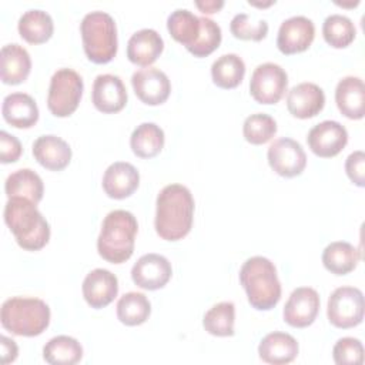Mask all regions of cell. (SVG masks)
Listing matches in <instances>:
<instances>
[{
    "label": "cell",
    "instance_id": "1",
    "mask_svg": "<svg viewBox=\"0 0 365 365\" xmlns=\"http://www.w3.org/2000/svg\"><path fill=\"white\" fill-rule=\"evenodd\" d=\"M194 198L182 184H168L157 195L155 231L167 241L185 237L192 225Z\"/></svg>",
    "mask_w": 365,
    "mask_h": 365
},
{
    "label": "cell",
    "instance_id": "2",
    "mask_svg": "<svg viewBox=\"0 0 365 365\" xmlns=\"http://www.w3.org/2000/svg\"><path fill=\"white\" fill-rule=\"evenodd\" d=\"M33 201L13 197L4 205V222L17 244L27 251L41 250L50 240V225Z\"/></svg>",
    "mask_w": 365,
    "mask_h": 365
},
{
    "label": "cell",
    "instance_id": "3",
    "mask_svg": "<svg viewBox=\"0 0 365 365\" xmlns=\"http://www.w3.org/2000/svg\"><path fill=\"white\" fill-rule=\"evenodd\" d=\"M240 282L248 302L259 311L274 308L281 298V282L274 262L262 255L248 258L240 269Z\"/></svg>",
    "mask_w": 365,
    "mask_h": 365
},
{
    "label": "cell",
    "instance_id": "4",
    "mask_svg": "<svg viewBox=\"0 0 365 365\" xmlns=\"http://www.w3.org/2000/svg\"><path fill=\"white\" fill-rule=\"evenodd\" d=\"M137 230V220L130 211H110L103 220L101 231L97 238L100 257L111 264H121L127 261L134 251Z\"/></svg>",
    "mask_w": 365,
    "mask_h": 365
},
{
    "label": "cell",
    "instance_id": "5",
    "mask_svg": "<svg viewBox=\"0 0 365 365\" xmlns=\"http://www.w3.org/2000/svg\"><path fill=\"white\" fill-rule=\"evenodd\" d=\"M0 321L14 335L37 336L50 324V308L40 298L11 297L1 305Z\"/></svg>",
    "mask_w": 365,
    "mask_h": 365
},
{
    "label": "cell",
    "instance_id": "6",
    "mask_svg": "<svg viewBox=\"0 0 365 365\" xmlns=\"http://www.w3.org/2000/svg\"><path fill=\"white\" fill-rule=\"evenodd\" d=\"M84 53L90 61L108 63L117 53V27L114 19L101 10L87 13L80 23Z\"/></svg>",
    "mask_w": 365,
    "mask_h": 365
},
{
    "label": "cell",
    "instance_id": "7",
    "mask_svg": "<svg viewBox=\"0 0 365 365\" xmlns=\"http://www.w3.org/2000/svg\"><path fill=\"white\" fill-rule=\"evenodd\" d=\"M83 78L73 68H58L50 78L47 107L56 117L73 114L83 96Z\"/></svg>",
    "mask_w": 365,
    "mask_h": 365
},
{
    "label": "cell",
    "instance_id": "8",
    "mask_svg": "<svg viewBox=\"0 0 365 365\" xmlns=\"http://www.w3.org/2000/svg\"><path fill=\"white\" fill-rule=\"evenodd\" d=\"M364 308V294L359 288L339 287L328 298L327 315L334 327L348 329L362 322Z\"/></svg>",
    "mask_w": 365,
    "mask_h": 365
},
{
    "label": "cell",
    "instance_id": "9",
    "mask_svg": "<svg viewBox=\"0 0 365 365\" xmlns=\"http://www.w3.org/2000/svg\"><path fill=\"white\" fill-rule=\"evenodd\" d=\"M287 71L275 63H262L255 67L250 80V93L261 104L278 103L287 91Z\"/></svg>",
    "mask_w": 365,
    "mask_h": 365
},
{
    "label": "cell",
    "instance_id": "10",
    "mask_svg": "<svg viewBox=\"0 0 365 365\" xmlns=\"http://www.w3.org/2000/svg\"><path fill=\"white\" fill-rule=\"evenodd\" d=\"M267 157L271 168L287 178L299 175L307 165V154L302 145L289 137L274 140L268 147Z\"/></svg>",
    "mask_w": 365,
    "mask_h": 365
},
{
    "label": "cell",
    "instance_id": "11",
    "mask_svg": "<svg viewBox=\"0 0 365 365\" xmlns=\"http://www.w3.org/2000/svg\"><path fill=\"white\" fill-rule=\"evenodd\" d=\"M311 151L322 158H331L342 151L348 143L346 128L334 120H325L314 125L307 135Z\"/></svg>",
    "mask_w": 365,
    "mask_h": 365
},
{
    "label": "cell",
    "instance_id": "12",
    "mask_svg": "<svg viewBox=\"0 0 365 365\" xmlns=\"http://www.w3.org/2000/svg\"><path fill=\"white\" fill-rule=\"evenodd\" d=\"M173 268L170 261L160 254H144L131 268L134 284L143 289H160L171 278Z\"/></svg>",
    "mask_w": 365,
    "mask_h": 365
},
{
    "label": "cell",
    "instance_id": "13",
    "mask_svg": "<svg viewBox=\"0 0 365 365\" xmlns=\"http://www.w3.org/2000/svg\"><path fill=\"white\" fill-rule=\"evenodd\" d=\"M131 86L135 96L148 106L163 104L171 91V83L167 74L157 67H145L134 71Z\"/></svg>",
    "mask_w": 365,
    "mask_h": 365
},
{
    "label": "cell",
    "instance_id": "14",
    "mask_svg": "<svg viewBox=\"0 0 365 365\" xmlns=\"http://www.w3.org/2000/svg\"><path fill=\"white\" fill-rule=\"evenodd\" d=\"M319 304V295L314 288H295L285 302L284 321L294 328H305L315 321Z\"/></svg>",
    "mask_w": 365,
    "mask_h": 365
},
{
    "label": "cell",
    "instance_id": "15",
    "mask_svg": "<svg viewBox=\"0 0 365 365\" xmlns=\"http://www.w3.org/2000/svg\"><path fill=\"white\" fill-rule=\"evenodd\" d=\"M315 36L314 21L305 16H292L284 20L277 36V46L284 54L305 51Z\"/></svg>",
    "mask_w": 365,
    "mask_h": 365
},
{
    "label": "cell",
    "instance_id": "16",
    "mask_svg": "<svg viewBox=\"0 0 365 365\" xmlns=\"http://www.w3.org/2000/svg\"><path fill=\"white\" fill-rule=\"evenodd\" d=\"M91 98L94 107L101 113H117L127 104V88L115 74H98L93 83Z\"/></svg>",
    "mask_w": 365,
    "mask_h": 365
},
{
    "label": "cell",
    "instance_id": "17",
    "mask_svg": "<svg viewBox=\"0 0 365 365\" xmlns=\"http://www.w3.org/2000/svg\"><path fill=\"white\" fill-rule=\"evenodd\" d=\"M83 295L91 308H103L108 305L118 292L117 277L104 268L90 271L83 281Z\"/></svg>",
    "mask_w": 365,
    "mask_h": 365
},
{
    "label": "cell",
    "instance_id": "18",
    "mask_svg": "<svg viewBox=\"0 0 365 365\" xmlns=\"http://www.w3.org/2000/svg\"><path fill=\"white\" fill-rule=\"evenodd\" d=\"M325 104L324 90L315 83H299L287 94L288 111L297 118H311L317 115Z\"/></svg>",
    "mask_w": 365,
    "mask_h": 365
},
{
    "label": "cell",
    "instance_id": "19",
    "mask_svg": "<svg viewBox=\"0 0 365 365\" xmlns=\"http://www.w3.org/2000/svg\"><path fill=\"white\" fill-rule=\"evenodd\" d=\"M140 184L137 168L125 161H115L107 167L103 175V188L106 194L115 200L130 197Z\"/></svg>",
    "mask_w": 365,
    "mask_h": 365
},
{
    "label": "cell",
    "instance_id": "20",
    "mask_svg": "<svg viewBox=\"0 0 365 365\" xmlns=\"http://www.w3.org/2000/svg\"><path fill=\"white\" fill-rule=\"evenodd\" d=\"M33 155L44 168L60 171L68 165L71 160V148L61 137L46 134L40 135L33 143Z\"/></svg>",
    "mask_w": 365,
    "mask_h": 365
},
{
    "label": "cell",
    "instance_id": "21",
    "mask_svg": "<svg viewBox=\"0 0 365 365\" xmlns=\"http://www.w3.org/2000/svg\"><path fill=\"white\" fill-rule=\"evenodd\" d=\"M338 110L348 118L359 120L365 113V86L359 77L346 76L338 81L335 88Z\"/></svg>",
    "mask_w": 365,
    "mask_h": 365
},
{
    "label": "cell",
    "instance_id": "22",
    "mask_svg": "<svg viewBox=\"0 0 365 365\" xmlns=\"http://www.w3.org/2000/svg\"><path fill=\"white\" fill-rule=\"evenodd\" d=\"M163 48V37L154 29H141L128 38L127 57L137 66L150 67L158 58Z\"/></svg>",
    "mask_w": 365,
    "mask_h": 365
},
{
    "label": "cell",
    "instance_id": "23",
    "mask_svg": "<svg viewBox=\"0 0 365 365\" xmlns=\"http://www.w3.org/2000/svg\"><path fill=\"white\" fill-rule=\"evenodd\" d=\"M31 70V58L29 51L17 44L10 43L0 50V77L4 84H20Z\"/></svg>",
    "mask_w": 365,
    "mask_h": 365
},
{
    "label": "cell",
    "instance_id": "24",
    "mask_svg": "<svg viewBox=\"0 0 365 365\" xmlns=\"http://www.w3.org/2000/svg\"><path fill=\"white\" fill-rule=\"evenodd\" d=\"M1 114L13 127L30 128L38 120V107L30 94L11 93L3 98Z\"/></svg>",
    "mask_w": 365,
    "mask_h": 365
},
{
    "label": "cell",
    "instance_id": "25",
    "mask_svg": "<svg viewBox=\"0 0 365 365\" xmlns=\"http://www.w3.org/2000/svg\"><path fill=\"white\" fill-rule=\"evenodd\" d=\"M298 342L292 335L278 331L265 335L258 345L259 358L272 365L292 362L298 355Z\"/></svg>",
    "mask_w": 365,
    "mask_h": 365
},
{
    "label": "cell",
    "instance_id": "26",
    "mask_svg": "<svg viewBox=\"0 0 365 365\" xmlns=\"http://www.w3.org/2000/svg\"><path fill=\"white\" fill-rule=\"evenodd\" d=\"M4 190L9 198L20 197L27 198L34 204H38L43 198L44 185L43 180L36 171L30 168H20L7 177L4 182Z\"/></svg>",
    "mask_w": 365,
    "mask_h": 365
},
{
    "label": "cell",
    "instance_id": "27",
    "mask_svg": "<svg viewBox=\"0 0 365 365\" xmlns=\"http://www.w3.org/2000/svg\"><path fill=\"white\" fill-rule=\"evenodd\" d=\"M359 259V251L346 241H334L322 251L324 267L335 275H345L354 271Z\"/></svg>",
    "mask_w": 365,
    "mask_h": 365
},
{
    "label": "cell",
    "instance_id": "28",
    "mask_svg": "<svg viewBox=\"0 0 365 365\" xmlns=\"http://www.w3.org/2000/svg\"><path fill=\"white\" fill-rule=\"evenodd\" d=\"M20 36L31 44H40L47 41L54 30L51 16L40 9H30L24 11L17 24Z\"/></svg>",
    "mask_w": 365,
    "mask_h": 365
},
{
    "label": "cell",
    "instance_id": "29",
    "mask_svg": "<svg viewBox=\"0 0 365 365\" xmlns=\"http://www.w3.org/2000/svg\"><path fill=\"white\" fill-rule=\"evenodd\" d=\"M164 131L155 123H141L134 128L130 137L133 153L141 158L155 157L164 147Z\"/></svg>",
    "mask_w": 365,
    "mask_h": 365
},
{
    "label": "cell",
    "instance_id": "30",
    "mask_svg": "<svg viewBox=\"0 0 365 365\" xmlns=\"http://www.w3.org/2000/svg\"><path fill=\"white\" fill-rule=\"evenodd\" d=\"M167 29L174 40L188 48L197 41L201 33L200 17L188 9H175L167 19Z\"/></svg>",
    "mask_w": 365,
    "mask_h": 365
},
{
    "label": "cell",
    "instance_id": "31",
    "mask_svg": "<svg viewBox=\"0 0 365 365\" xmlns=\"http://www.w3.org/2000/svg\"><path fill=\"white\" fill-rule=\"evenodd\" d=\"M43 358L51 365H74L83 358V346L73 336L57 335L44 345Z\"/></svg>",
    "mask_w": 365,
    "mask_h": 365
},
{
    "label": "cell",
    "instance_id": "32",
    "mask_svg": "<svg viewBox=\"0 0 365 365\" xmlns=\"http://www.w3.org/2000/svg\"><path fill=\"white\" fill-rule=\"evenodd\" d=\"M244 74L245 63L235 53L220 56L211 66L212 81L221 88H235L242 81Z\"/></svg>",
    "mask_w": 365,
    "mask_h": 365
},
{
    "label": "cell",
    "instance_id": "33",
    "mask_svg": "<svg viewBox=\"0 0 365 365\" xmlns=\"http://www.w3.org/2000/svg\"><path fill=\"white\" fill-rule=\"evenodd\" d=\"M151 312V304L143 292L130 291L120 297L117 302V318L128 325L135 327L144 324Z\"/></svg>",
    "mask_w": 365,
    "mask_h": 365
},
{
    "label": "cell",
    "instance_id": "34",
    "mask_svg": "<svg viewBox=\"0 0 365 365\" xmlns=\"http://www.w3.org/2000/svg\"><path fill=\"white\" fill-rule=\"evenodd\" d=\"M235 307L231 301H222L212 305L204 315L202 325L205 331L215 336L234 335Z\"/></svg>",
    "mask_w": 365,
    "mask_h": 365
},
{
    "label": "cell",
    "instance_id": "35",
    "mask_svg": "<svg viewBox=\"0 0 365 365\" xmlns=\"http://www.w3.org/2000/svg\"><path fill=\"white\" fill-rule=\"evenodd\" d=\"M322 34L329 46L335 48H344L354 41L356 29L349 17L334 13L324 20Z\"/></svg>",
    "mask_w": 365,
    "mask_h": 365
},
{
    "label": "cell",
    "instance_id": "36",
    "mask_svg": "<svg viewBox=\"0 0 365 365\" xmlns=\"http://www.w3.org/2000/svg\"><path fill=\"white\" fill-rule=\"evenodd\" d=\"M277 133V121L265 113H255L245 118L242 134L251 144L259 145L269 141Z\"/></svg>",
    "mask_w": 365,
    "mask_h": 365
},
{
    "label": "cell",
    "instance_id": "37",
    "mask_svg": "<svg viewBox=\"0 0 365 365\" xmlns=\"http://www.w3.org/2000/svg\"><path fill=\"white\" fill-rule=\"evenodd\" d=\"M230 30L237 38L259 41L268 33V23L265 19L250 16L247 13H238L232 17Z\"/></svg>",
    "mask_w": 365,
    "mask_h": 365
},
{
    "label": "cell",
    "instance_id": "38",
    "mask_svg": "<svg viewBox=\"0 0 365 365\" xmlns=\"http://www.w3.org/2000/svg\"><path fill=\"white\" fill-rule=\"evenodd\" d=\"M200 23H201V33L197 41L187 50L195 57H205L211 54L215 48H218L222 36H221V27L212 19L201 16Z\"/></svg>",
    "mask_w": 365,
    "mask_h": 365
},
{
    "label": "cell",
    "instance_id": "39",
    "mask_svg": "<svg viewBox=\"0 0 365 365\" xmlns=\"http://www.w3.org/2000/svg\"><path fill=\"white\" fill-rule=\"evenodd\" d=\"M332 356L338 365H361L364 362V346L358 338L344 336L336 341Z\"/></svg>",
    "mask_w": 365,
    "mask_h": 365
},
{
    "label": "cell",
    "instance_id": "40",
    "mask_svg": "<svg viewBox=\"0 0 365 365\" xmlns=\"http://www.w3.org/2000/svg\"><path fill=\"white\" fill-rule=\"evenodd\" d=\"M345 171L349 180L358 185L364 187L365 184V154L361 150L351 153L345 160Z\"/></svg>",
    "mask_w": 365,
    "mask_h": 365
},
{
    "label": "cell",
    "instance_id": "41",
    "mask_svg": "<svg viewBox=\"0 0 365 365\" xmlns=\"http://www.w3.org/2000/svg\"><path fill=\"white\" fill-rule=\"evenodd\" d=\"M21 144L17 137L7 131H0V161L3 164L14 163L21 155Z\"/></svg>",
    "mask_w": 365,
    "mask_h": 365
},
{
    "label": "cell",
    "instance_id": "42",
    "mask_svg": "<svg viewBox=\"0 0 365 365\" xmlns=\"http://www.w3.org/2000/svg\"><path fill=\"white\" fill-rule=\"evenodd\" d=\"M1 364H10L17 358L19 354V348L16 345V342L7 336H1Z\"/></svg>",
    "mask_w": 365,
    "mask_h": 365
},
{
    "label": "cell",
    "instance_id": "43",
    "mask_svg": "<svg viewBox=\"0 0 365 365\" xmlns=\"http://www.w3.org/2000/svg\"><path fill=\"white\" fill-rule=\"evenodd\" d=\"M195 6L204 14H212V13H217L224 6V0H197Z\"/></svg>",
    "mask_w": 365,
    "mask_h": 365
},
{
    "label": "cell",
    "instance_id": "44",
    "mask_svg": "<svg viewBox=\"0 0 365 365\" xmlns=\"http://www.w3.org/2000/svg\"><path fill=\"white\" fill-rule=\"evenodd\" d=\"M248 3L251 4V6H257V7H268V6H271V4H274L275 1H267V3H261V1H251V0H248Z\"/></svg>",
    "mask_w": 365,
    "mask_h": 365
}]
</instances>
